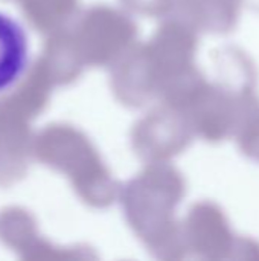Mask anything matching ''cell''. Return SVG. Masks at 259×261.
Here are the masks:
<instances>
[{
    "instance_id": "2",
    "label": "cell",
    "mask_w": 259,
    "mask_h": 261,
    "mask_svg": "<svg viewBox=\"0 0 259 261\" xmlns=\"http://www.w3.org/2000/svg\"><path fill=\"white\" fill-rule=\"evenodd\" d=\"M50 139L53 161L70 173L75 188L90 206L107 208L119 199L121 185L82 133L64 127L53 130Z\"/></svg>"
},
{
    "instance_id": "6",
    "label": "cell",
    "mask_w": 259,
    "mask_h": 261,
    "mask_svg": "<svg viewBox=\"0 0 259 261\" xmlns=\"http://www.w3.org/2000/svg\"><path fill=\"white\" fill-rule=\"evenodd\" d=\"M143 49L159 87V99L172 81L197 69V31L179 17L165 20Z\"/></svg>"
},
{
    "instance_id": "8",
    "label": "cell",
    "mask_w": 259,
    "mask_h": 261,
    "mask_svg": "<svg viewBox=\"0 0 259 261\" xmlns=\"http://www.w3.org/2000/svg\"><path fill=\"white\" fill-rule=\"evenodd\" d=\"M241 0H177V17L197 32L226 35L240 20Z\"/></svg>"
},
{
    "instance_id": "5",
    "label": "cell",
    "mask_w": 259,
    "mask_h": 261,
    "mask_svg": "<svg viewBox=\"0 0 259 261\" xmlns=\"http://www.w3.org/2000/svg\"><path fill=\"white\" fill-rule=\"evenodd\" d=\"M194 136L188 116L162 102L134 124L131 147L145 164L169 162L191 145Z\"/></svg>"
},
{
    "instance_id": "12",
    "label": "cell",
    "mask_w": 259,
    "mask_h": 261,
    "mask_svg": "<svg viewBox=\"0 0 259 261\" xmlns=\"http://www.w3.org/2000/svg\"><path fill=\"white\" fill-rule=\"evenodd\" d=\"M241 3H246L247 6L259 11V0H241Z\"/></svg>"
},
{
    "instance_id": "1",
    "label": "cell",
    "mask_w": 259,
    "mask_h": 261,
    "mask_svg": "<svg viewBox=\"0 0 259 261\" xmlns=\"http://www.w3.org/2000/svg\"><path fill=\"white\" fill-rule=\"evenodd\" d=\"M185 194L183 174L169 162L147 164L121 187L119 200L128 226L159 260L177 261L189 255L183 222L176 219Z\"/></svg>"
},
{
    "instance_id": "7",
    "label": "cell",
    "mask_w": 259,
    "mask_h": 261,
    "mask_svg": "<svg viewBox=\"0 0 259 261\" xmlns=\"http://www.w3.org/2000/svg\"><path fill=\"white\" fill-rule=\"evenodd\" d=\"M111 90L130 109L142 107L159 98V87L148 64L143 44H136L111 67Z\"/></svg>"
},
{
    "instance_id": "4",
    "label": "cell",
    "mask_w": 259,
    "mask_h": 261,
    "mask_svg": "<svg viewBox=\"0 0 259 261\" xmlns=\"http://www.w3.org/2000/svg\"><path fill=\"white\" fill-rule=\"evenodd\" d=\"M76 44L85 63L113 67L137 44V24L128 12L98 5L84 14Z\"/></svg>"
},
{
    "instance_id": "11",
    "label": "cell",
    "mask_w": 259,
    "mask_h": 261,
    "mask_svg": "<svg viewBox=\"0 0 259 261\" xmlns=\"http://www.w3.org/2000/svg\"><path fill=\"white\" fill-rule=\"evenodd\" d=\"M235 139L238 141L243 154L255 162H259V118L250 122Z\"/></svg>"
},
{
    "instance_id": "9",
    "label": "cell",
    "mask_w": 259,
    "mask_h": 261,
    "mask_svg": "<svg viewBox=\"0 0 259 261\" xmlns=\"http://www.w3.org/2000/svg\"><path fill=\"white\" fill-rule=\"evenodd\" d=\"M27 64V37L9 15L0 12V92L11 87Z\"/></svg>"
},
{
    "instance_id": "10",
    "label": "cell",
    "mask_w": 259,
    "mask_h": 261,
    "mask_svg": "<svg viewBox=\"0 0 259 261\" xmlns=\"http://www.w3.org/2000/svg\"><path fill=\"white\" fill-rule=\"evenodd\" d=\"M127 12L142 17H166L176 9L177 0H119Z\"/></svg>"
},
{
    "instance_id": "3",
    "label": "cell",
    "mask_w": 259,
    "mask_h": 261,
    "mask_svg": "<svg viewBox=\"0 0 259 261\" xmlns=\"http://www.w3.org/2000/svg\"><path fill=\"white\" fill-rule=\"evenodd\" d=\"M185 242L189 254L211 261H259V243L237 236L224 211L211 200L194 203L183 220Z\"/></svg>"
}]
</instances>
